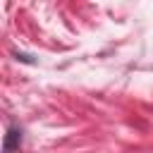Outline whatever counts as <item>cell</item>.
Returning a JSON list of instances; mask_svg holds the SVG:
<instances>
[{
  "label": "cell",
  "mask_w": 153,
  "mask_h": 153,
  "mask_svg": "<svg viewBox=\"0 0 153 153\" xmlns=\"http://www.w3.org/2000/svg\"><path fill=\"white\" fill-rule=\"evenodd\" d=\"M17 143H22V129H10L7 136H5V148H2V153H12Z\"/></svg>",
  "instance_id": "obj_1"
}]
</instances>
